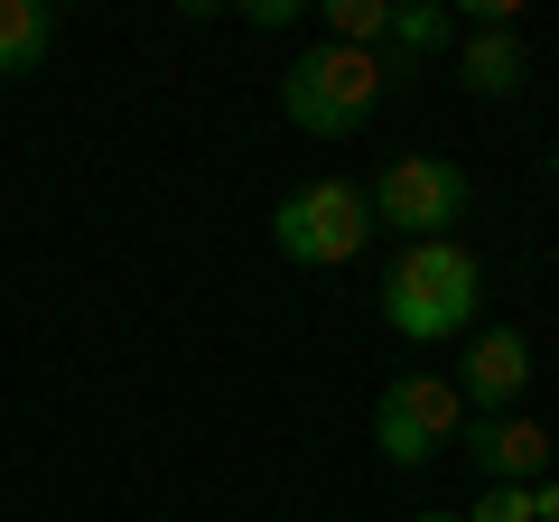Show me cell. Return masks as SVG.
<instances>
[{
	"instance_id": "obj_1",
	"label": "cell",
	"mask_w": 559,
	"mask_h": 522,
	"mask_svg": "<svg viewBox=\"0 0 559 522\" xmlns=\"http://www.w3.org/2000/svg\"><path fill=\"white\" fill-rule=\"evenodd\" d=\"M476 308H485V271H476V252H466L457 234H448V242H401L392 271H382V318H392L401 345L466 336Z\"/></svg>"
},
{
	"instance_id": "obj_2",
	"label": "cell",
	"mask_w": 559,
	"mask_h": 522,
	"mask_svg": "<svg viewBox=\"0 0 559 522\" xmlns=\"http://www.w3.org/2000/svg\"><path fill=\"white\" fill-rule=\"evenodd\" d=\"M382 103V57H364V47H308L289 75H280V112L299 121V131H318V141H355L364 121H373Z\"/></svg>"
},
{
	"instance_id": "obj_3",
	"label": "cell",
	"mask_w": 559,
	"mask_h": 522,
	"mask_svg": "<svg viewBox=\"0 0 559 522\" xmlns=\"http://www.w3.org/2000/svg\"><path fill=\"white\" fill-rule=\"evenodd\" d=\"M271 242L299 271H336V261H355L373 242V197L355 178H308V187H289L271 205Z\"/></svg>"
},
{
	"instance_id": "obj_4",
	"label": "cell",
	"mask_w": 559,
	"mask_h": 522,
	"mask_svg": "<svg viewBox=\"0 0 559 522\" xmlns=\"http://www.w3.org/2000/svg\"><path fill=\"white\" fill-rule=\"evenodd\" d=\"M373 224H392L401 242H448L466 224V205H476V187H466L457 159H439V150H411V159H392L373 187Z\"/></svg>"
},
{
	"instance_id": "obj_5",
	"label": "cell",
	"mask_w": 559,
	"mask_h": 522,
	"mask_svg": "<svg viewBox=\"0 0 559 522\" xmlns=\"http://www.w3.org/2000/svg\"><path fill=\"white\" fill-rule=\"evenodd\" d=\"M457 429H466V402H457V382H448V373H392V382H382L373 448H382L392 466H429Z\"/></svg>"
},
{
	"instance_id": "obj_6",
	"label": "cell",
	"mask_w": 559,
	"mask_h": 522,
	"mask_svg": "<svg viewBox=\"0 0 559 522\" xmlns=\"http://www.w3.org/2000/svg\"><path fill=\"white\" fill-rule=\"evenodd\" d=\"M448 382H457L466 420H503V411L532 392V336H522V327H476V336H466V364Z\"/></svg>"
},
{
	"instance_id": "obj_7",
	"label": "cell",
	"mask_w": 559,
	"mask_h": 522,
	"mask_svg": "<svg viewBox=\"0 0 559 522\" xmlns=\"http://www.w3.org/2000/svg\"><path fill=\"white\" fill-rule=\"evenodd\" d=\"M466 466H476L485 485H540V466H550V429L540 420H466Z\"/></svg>"
},
{
	"instance_id": "obj_8",
	"label": "cell",
	"mask_w": 559,
	"mask_h": 522,
	"mask_svg": "<svg viewBox=\"0 0 559 522\" xmlns=\"http://www.w3.org/2000/svg\"><path fill=\"white\" fill-rule=\"evenodd\" d=\"M522 75H532V47H522V28H457V84L485 103L522 94Z\"/></svg>"
},
{
	"instance_id": "obj_9",
	"label": "cell",
	"mask_w": 559,
	"mask_h": 522,
	"mask_svg": "<svg viewBox=\"0 0 559 522\" xmlns=\"http://www.w3.org/2000/svg\"><path fill=\"white\" fill-rule=\"evenodd\" d=\"M457 10H439V0H392V57H382V84H411L419 57H439V47H457Z\"/></svg>"
},
{
	"instance_id": "obj_10",
	"label": "cell",
	"mask_w": 559,
	"mask_h": 522,
	"mask_svg": "<svg viewBox=\"0 0 559 522\" xmlns=\"http://www.w3.org/2000/svg\"><path fill=\"white\" fill-rule=\"evenodd\" d=\"M47 38H57V0H0V84L38 75Z\"/></svg>"
},
{
	"instance_id": "obj_11",
	"label": "cell",
	"mask_w": 559,
	"mask_h": 522,
	"mask_svg": "<svg viewBox=\"0 0 559 522\" xmlns=\"http://www.w3.org/2000/svg\"><path fill=\"white\" fill-rule=\"evenodd\" d=\"M373 38H392V0H326V47L373 57Z\"/></svg>"
},
{
	"instance_id": "obj_12",
	"label": "cell",
	"mask_w": 559,
	"mask_h": 522,
	"mask_svg": "<svg viewBox=\"0 0 559 522\" xmlns=\"http://www.w3.org/2000/svg\"><path fill=\"white\" fill-rule=\"evenodd\" d=\"M466 522H532V485H485L466 503Z\"/></svg>"
},
{
	"instance_id": "obj_13",
	"label": "cell",
	"mask_w": 559,
	"mask_h": 522,
	"mask_svg": "<svg viewBox=\"0 0 559 522\" xmlns=\"http://www.w3.org/2000/svg\"><path fill=\"white\" fill-rule=\"evenodd\" d=\"M242 20H252V28H289V20H299V0H252Z\"/></svg>"
},
{
	"instance_id": "obj_14",
	"label": "cell",
	"mask_w": 559,
	"mask_h": 522,
	"mask_svg": "<svg viewBox=\"0 0 559 522\" xmlns=\"http://www.w3.org/2000/svg\"><path fill=\"white\" fill-rule=\"evenodd\" d=\"M532 522H559V485H550V476L532 485Z\"/></svg>"
},
{
	"instance_id": "obj_15",
	"label": "cell",
	"mask_w": 559,
	"mask_h": 522,
	"mask_svg": "<svg viewBox=\"0 0 559 522\" xmlns=\"http://www.w3.org/2000/svg\"><path fill=\"white\" fill-rule=\"evenodd\" d=\"M411 522H466V513H411Z\"/></svg>"
}]
</instances>
